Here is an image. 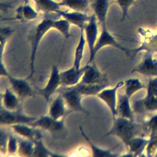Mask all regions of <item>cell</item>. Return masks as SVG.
Returning a JSON list of instances; mask_svg holds the SVG:
<instances>
[{
  "label": "cell",
  "instance_id": "9a60e30c",
  "mask_svg": "<svg viewBox=\"0 0 157 157\" xmlns=\"http://www.w3.org/2000/svg\"><path fill=\"white\" fill-rule=\"evenodd\" d=\"M85 65L79 69L73 65L70 68L60 71L61 85L63 86H72L77 84L80 80L85 70Z\"/></svg>",
  "mask_w": 157,
  "mask_h": 157
},
{
  "label": "cell",
  "instance_id": "cb8c5ba5",
  "mask_svg": "<svg viewBox=\"0 0 157 157\" xmlns=\"http://www.w3.org/2000/svg\"><path fill=\"white\" fill-rule=\"evenodd\" d=\"M148 143V138L142 136H136L128 144L126 147L131 156H140L145 151Z\"/></svg>",
  "mask_w": 157,
  "mask_h": 157
},
{
  "label": "cell",
  "instance_id": "e0dca14e",
  "mask_svg": "<svg viewBox=\"0 0 157 157\" xmlns=\"http://www.w3.org/2000/svg\"><path fill=\"white\" fill-rule=\"evenodd\" d=\"M110 4V0L91 1L90 6L101 26H106V20Z\"/></svg>",
  "mask_w": 157,
  "mask_h": 157
},
{
  "label": "cell",
  "instance_id": "277c9868",
  "mask_svg": "<svg viewBox=\"0 0 157 157\" xmlns=\"http://www.w3.org/2000/svg\"><path fill=\"white\" fill-rule=\"evenodd\" d=\"M57 92H59L63 96L70 113L80 112L90 115V112L83 107L82 104V99L84 96L73 86H63V88L58 90Z\"/></svg>",
  "mask_w": 157,
  "mask_h": 157
},
{
  "label": "cell",
  "instance_id": "8d00e7d4",
  "mask_svg": "<svg viewBox=\"0 0 157 157\" xmlns=\"http://www.w3.org/2000/svg\"><path fill=\"white\" fill-rule=\"evenodd\" d=\"M18 148V140L12 134H9L8 144H7V153L10 155L17 153Z\"/></svg>",
  "mask_w": 157,
  "mask_h": 157
},
{
  "label": "cell",
  "instance_id": "836d02e7",
  "mask_svg": "<svg viewBox=\"0 0 157 157\" xmlns=\"http://www.w3.org/2000/svg\"><path fill=\"white\" fill-rule=\"evenodd\" d=\"M135 1L136 0H115V2L121 9V20H124L126 17H128L129 10Z\"/></svg>",
  "mask_w": 157,
  "mask_h": 157
},
{
  "label": "cell",
  "instance_id": "83f0119b",
  "mask_svg": "<svg viewBox=\"0 0 157 157\" xmlns=\"http://www.w3.org/2000/svg\"><path fill=\"white\" fill-rule=\"evenodd\" d=\"M124 93L131 98L135 93L147 88V85L142 83L138 78H129L124 81Z\"/></svg>",
  "mask_w": 157,
  "mask_h": 157
},
{
  "label": "cell",
  "instance_id": "8fae6325",
  "mask_svg": "<svg viewBox=\"0 0 157 157\" xmlns=\"http://www.w3.org/2000/svg\"><path fill=\"white\" fill-rule=\"evenodd\" d=\"M11 89L21 98H26L34 96L36 90L31 86L26 78H16L9 74L7 77Z\"/></svg>",
  "mask_w": 157,
  "mask_h": 157
},
{
  "label": "cell",
  "instance_id": "1f68e13d",
  "mask_svg": "<svg viewBox=\"0 0 157 157\" xmlns=\"http://www.w3.org/2000/svg\"><path fill=\"white\" fill-rule=\"evenodd\" d=\"M63 155L57 154L50 150L44 143L42 138L34 141V150L33 156H62Z\"/></svg>",
  "mask_w": 157,
  "mask_h": 157
},
{
  "label": "cell",
  "instance_id": "52a82bcc",
  "mask_svg": "<svg viewBox=\"0 0 157 157\" xmlns=\"http://www.w3.org/2000/svg\"><path fill=\"white\" fill-rule=\"evenodd\" d=\"M154 53L144 52L140 61L136 65L131 73H139L144 76L153 77L157 76V59L153 57Z\"/></svg>",
  "mask_w": 157,
  "mask_h": 157
},
{
  "label": "cell",
  "instance_id": "74e56055",
  "mask_svg": "<svg viewBox=\"0 0 157 157\" xmlns=\"http://www.w3.org/2000/svg\"><path fill=\"white\" fill-rule=\"evenodd\" d=\"M147 156H153L157 152V136L148 137V143L145 150Z\"/></svg>",
  "mask_w": 157,
  "mask_h": 157
},
{
  "label": "cell",
  "instance_id": "8992f818",
  "mask_svg": "<svg viewBox=\"0 0 157 157\" xmlns=\"http://www.w3.org/2000/svg\"><path fill=\"white\" fill-rule=\"evenodd\" d=\"M124 86V82L120 81L118 82L113 87H106L102 90L96 96L101 99L109 109L112 118H115L118 116L117 112V102H118V90Z\"/></svg>",
  "mask_w": 157,
  "mask_h": 157
},
{
  "label": "cell",
  "instance_id": "2e32d148",
  "mask_svg": "<svg viewBox=\"0 0 157 157\" xmlns=\"http://www.w3.org/2000/svg\"><path fill=\"white\" fill-rule=\"evenodd\" d=\"M69 113L63 96L59 93L49 105L48 115L55 120H60L66 118Z\"/></svg>",
  "mask_w": 157,
  "mask_h": 157
},
{
  "label": "cell",
  "instance_id": "44dd1931",
  "mask_svg": "<svg viewBox=\"0 0 157 157\" xmlns=\"http://www.w3.org/2000/svg\"><path fill=\"white\" fill-rule=\"evenodd\" d=\"M14 30L10 27L6 26L1 28V44H0V74L1 76L6 77L10 74L6 69L3 62V55L4 53L5 47L8 39L12 34Z\"/></svg>",
  "mask_w": 157,
  "mask_h": 157
},
{
  "label": "cell",
  "instance_id": "484cf974",
  "mask_svg": "<svg viewBox=\"0 0 157 157\" xmlns=\"http://www.w3.org/2000/svg\"><path fill=\"white\" fill-rule=\"evenodd\" d=\"M37 10L45 13H56L61 9L59 3L54 0H33ZM24 3H29V0H23Z\"/></svg>",
  "mask_w": 157,
  "mask_h": 157
},
{
  "label": "cell",
  "instance_id": "6da1fadb",
  "mask_svg": "<svg viewBox=\"0 0 157 157\" xmlns=\"http://www.w3.org/2000/svg\"><path fill=\"white\" fill-rule=\"evenodd\" d=\"M140 129V126L135 122L134 120L117 116L113 118V123L110 129L102 136L101 139L109 136H116L126 147L133 138L137 136Z\"/></svg>",
  "mask_w": 157,
  "mask_h": 157
},
{
  "label": "cell",
  "instance_id": "d4e9b609",
  "mask_svg": "<svg viewBox=\"0 0 157 157\" xmlns=\"http://www.w3.org/2000/svg\"><path fill=\"white\" fill-rule=\"evenodd\" d=\"M38 11L32 7L29 3H24L23 5L18 7L16 9L15 19L20 21H28L36 19L38 17Z\"/></svg>",
  "mask_w": 157,
  "mask_h": 157
},
{
  "label": "cell",
  "instance_id": "d590c367",
  "mask_svg": "<svg viewBox=\"0 0 157 157\" xmlns=\"http://www.w3.org/2000/svg\"><path fill=\"white\" fill-rule=\"evenodd\" d=\"M149 131V137L157 136V113L151 116L147 122Z\"/></svg>",
  "mask_w": 157,
  "mask_h": 157
},
{
  "label": "cell",
  "instance_id": "d6a6232c",
  "mask_svg": "<svg viewBox=\"0 0 157 157\" xmlns=\"http://www.w3.org/2000/svg\"><path fill=\"white\" fill-rule=\"evenodd\" d=\"M71 23L66 19L61 17V18H55L53 23V29L59 31L66 39L70 37V28Z\"/></svg>",
  "mask_w": 157,
  "mask_h": 157
},
{
  "label": "cell",
  "instance_id": "7c38bea8",
  "mask_svg": "<svg viewBox=\"0 0 157 157\" xmlns=\"http://www.w3.org/2000/svg\"><path fill=\"white\" fill-rule=\"evenodd\" d=\"M98 20L93 13L91 15L90 20L86 24L83 31L86 40V43L88 45L90 57L93 52L95 45L97 42L99 37V31L98 25Z\"/></svg>",
  "mask_w": 157,
  "mask_h": 157
},
{
  "label": "cell",
  "instance_id": "4fadbf2b",
  "mask_svg": "<svg viewBox=\"0 0 157 157\" xmlns=\"http://www.w3.org/2000/svg\"><path fill=\"white\" fill-rule=\"evenodd\" d=\"M132 107L134 112L138 113L157 111V98L147 91L145 97L136 100Z\"/></svg>",
  "mask_w": 157,
  "mask_h": 157
},
{
  "label": "cell",
  "instance_id": "9c48e42d",
  "mask_svg": "<svg viewBox=\"0 0 157 157\" xmlns=\"http://www.w3.org/2000/svg\"><path fill=\"white\" fill-rule=\"evenodd\" d=\"M85 70L80 82L88 84H102L109 83L106 74L101 72L94 61L85 64Z\"/></svg>",
  "mask_w": 157,
  "mask_h": 157
},
{
  "label": "cell",
  "instance_id": "f35d334b",
  "mask_svg": "<svg viewBox=\"0 0 157 157\" xmlns=\"http://www.w3.org/2000/svg\"><path fill=\"white\" fill-rule=\"evenodd\" d=\"M146 91H149L157 98V76L150 78L147 84Z\"/></svg>",
  "mask_w": 157,
  "mask_h": 157
},
{
  "label": "cell",
  "instance_id": "7402d4cb",
  "mask_svg": "<svg viewBox=\"0 0 157 157\" xmlns=\"http://www.w3.org/2000/svg\"><path fill=\"white\" fill-rule=\"evenodd\" d=\"M133 57L140 52H151L157 53V34H153L150 33H147L146 36L143 40L140 46L137 48H132Z\"/></svg>",
  "mask_w": 157,
  "mask_h": 157
},
{
  "label": "cell",
  "instance_id": "f1b7e54d",
  "mask_svg": "<svg viewBox=\"0 0 157 157\" xmlns=\"http://www.w3.org/2000/svg\"><path fill=\"white\" fill-rule=\"evenodd\" d=\"M86 44V43L84 35V31L83 30H80L79 39L75 48L73 61V66L77 69H79L81 67V63L83 57V53Z\"/></svg>",
  "mask_w": 157,
  "mask_h": 157
},
{
  "label": "cell",
  "instance_id": "f546056e",
  "mask_svg": "<svg viewBox=\"0 0 157 157\" xmlns=\"http://www.w3.org/2000/svg\"><path fill=\"white\" fill-rule=\"evenodd\" d=\"M90 0H61L59 3L61 7H67L72 10L85 12L90 6Z\"/></svg>",
  "mask_w": 157,
  "mask_h": 157
},
{
  "label": "cell",
  "instance_id": "ac0fdd59",
  "mask_svg": "<svg viewBox=\"0 0 157 157\" xmlns=\"http://www.w3.org/2000/svg\"><path fill=\"white\" fill-rule=\"evenodd\" d=\"M10 126L14 132L23 138L28 139L34 142L38 139L42 138L41 134L37 129V128L33 127L28 124H15Z\"/></svg>",
  "mask_w": 157,
  "mask_h": 157
},
{
  "label": "cell",
  "instance_id": "5bb4252c",
  "mask_svg": "<svg viewBox=\"0 0 157 157\" xmlns=\"http://www.w3.org/2000/svg\"><path fill=\"white\" fill-rule=\"evenodd\" d=\"M58 14L61 17L67 20L71 25L78 27L80 30H83L86 24L90 20L91 15H88L86 12L72 10H63L61 9Z\"/></svg>",
  "mask_w": 157,
  "mask_h": 157
},
{
  "label": "cell",
  "instance_id": "d6986e66",
  "mask_svg": "<svg viewBox=\"0 0 157 157\" xmlns=\"http://www.w3.org/2000/svg\"><path fill=\"white\" fill-rule=\"evenodd\" d=\"M18 98L12 89L6 87L4 93H1V106L8 110H17L20 107Z\"/></svg>",
  "mask_w": 157,
  "mask_h": 157
},
{
  "label": "cell",
  "instance_id": "ba28073f",
  "mask_svg": "<svg viewBox=\"0 0 157 157\" xmlns=\"http://www.w3.org/2000/svg\"><path fill=\"white\" fill-rule=\"evenodd\" d=\"M61 85L60 71L56 65H53L51 69L49 78L44 87L36 89V93L42 96L48 103L52 96L58 91V88Z\"/></svg>",
  "mask_w": 157,
  "mask_h": 157
},
{
  "label": "cell",
  "instance_id": "4316f807",
  "mask_svg": "<svg viewBox=\"0 0 157 157\" xmlns=\"http://www.w3.org/2000/svg\"><path fill=\"white\" fill-rule=\"evenodd\" d=\"M109 86V83L102 84H88L79 82L77 84L73 86L83 96H97L102 90Z\"/></svg>",
  "mask_w": 157,
  "mask_h": 157
},
{
  "label": "cell",
  "instance_id": "ffe728a7",
  "mask_svg": "<svg viewBox=\"0 0 157 157\" xmlns=\"http://www.w3.org/2000/svg\"><path fill=\"white\" fill-rule=\"evenodd\" d=\"M118 116L130 120H134V112L130 103V98L125 93L118 96Z\"/></svg>",
  "mask_w": 157,
  "mask_h": 157
},
{
  "label": "cell",
  "instance_id": "e575fe53",
  "mask_svg": "<svg viewBox=\"0 0 157 157\" xmlns=\"http://www.w3.org/2000/svg\"><path fill=\"white\" fill-rule=\"evenodd\" d=\"M9 133L2 128L0 132V151L1 155H6L7 153V144L9 137Z\"/></svg>",
  "mask_w": 157,
  "mask_h": 157
},
{
  "label": "cell",
  "instance_id": "603a6c76",
  "mask_svg": "<svg viewBox=\"0 0 157 157\" xmlns=\"http://www.w3.org/2000/svg\"><path fill=\"white\" fill-rule=\"evenodd\" d=\"M79 130L80 131L81 135L82 137L85 139V140L87 142L90 148L91 149V155L93 156H102V157H115L118 156V154L113 152V150L115 148V147L110 149H105L101 148L96 145H95L88 137V136L85 134L84 131L83 130L81 126L79 127Z\"/></svg>",
  "mask_w": 157,
  "mask_h": 157
},
{
  "label": "cell",
  "instance_id": "4dcf8cb0",
  "mask_svg": "<svg viewBox=\"0 0 157 157\" xmlns=\"http://www.w3.org/2000/svg\"><path fill=\"white\" fill-rule=\"evenodd\" d=\"M18 148L17 153L22 156H33L34 142L26 138L18 139Z\"/></svg>",
  "mask_w": 157,
  "mask_h": 157
},
{
  "label": "cell",
  "instance_id": "30bf717a",
  "mask_svg": "<svg viewBox=\"0 0 157 157\" xmlns=\"http://www.w3.org/2000/svg\"><path fill=\"white\" fill-rule=\"evenodd\" d=\"M65 118L60 120H55L50 116L43 115L32 122L29 125L37 128H42L52 133L59 132L64 128Z\"/></svg>",
  "mask_w": 157,
  "mask_h": 157
},
{
  "label": "cell",
  "instance_id": "3957f363",
  "mask_svg": "<svg viewBox=\"0 0 157 157\" xmlns=\"http://www.w3.org/2000/svg\"><path fill=\"white\" fill-rule=\"evenodd\" d=\"M101 27V31L99 35L97 42L95 45L93 52L92 53V55L89 57V59L86 64H90L94 61V58L96 56V55L97 53L102 48L107 47V46H110L113 47L114 48H116L123 52H124L128 57H129L131 59H133L132 53V49L126 48L122 45H121L114 37V36L108 31L106 26H102Z\"/></svg>",
  "mask_w": 157,
  "mask_h": 157
},
{
  "label": "cell",
  "instance_id": "7a4b0ae2",
  "mask_svg": "<svg viewBox=\"0 0 157 157\" xmlns=\"http://www.w3.org/2000/svg\"><path fill=\"white\" fill-rule=\"evenodd\" d=\"M55 13H45L44 18L37 25L33 33L30 36L31 42V55H30V62L29 68L30 73L26 77V79L29 80L31 78L34 73V63L36 57L37 51L42 38L47 34V33L51 29H53V20L57 18H53L52 15Z\"/></svg>",
  "mask_w": 157,
  "mask_h": 157
},
{
  "label": "cell",
  "instance_id": "5b68a950",
  "mask_svg": "<svg viewBox=\"0 0 157 157\" xmlns=\"http://www.w3.org/2000/svg\"><path fill=\"white\" fill-rule=\"evenodd\" d=\"M37 118V117L30 116L25 114L22 111L21 107L17 110L10 111L6 110L1 106L0 123L1 125L11 126L12 124L20 123L30 124Z\"/></svg>",
  "mask_w": 157,
  "mask_h": 157
}]
</instances>
